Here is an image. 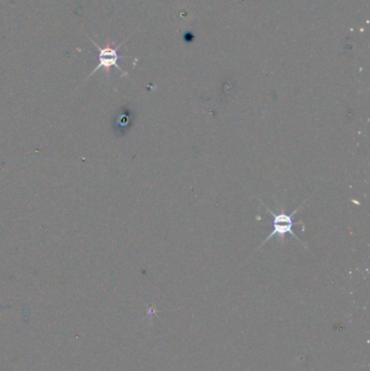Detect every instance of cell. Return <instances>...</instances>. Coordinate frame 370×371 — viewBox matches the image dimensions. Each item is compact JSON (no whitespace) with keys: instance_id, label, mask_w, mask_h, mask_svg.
<instances>
[{"instance_id":"6da1fadb","label":"cell","mask_w":370,"mask_h":371,"mask_svg":"<svg viewBox=\"0 0 370 371\" xmlns=\"http://www.w3.org/2000/svg\"><path fill=\"white\" fill-rule=\"evenodd\" d=\"M266 209L268 210L269 214L273 217V221H271V233H269L268 237L264 240V243L261 245V247H262L264 243H266L268 240H271V238L275 237V236H278V237H285V235L293 236V238L301 241V240L298 238V236L295 235V231H293V226L299 224V223L295 221V216L298 211L301 209V206H298L297 210L293 211V212L290 213V214L285 213V211H281V213H275L269 210V208H267V206Z\"/></svg>"},{"instance_id":"7a4b0ae2","label":"cell","mask_w":370,"mask_h":371,"mask_svg":"<svg viewBox=\"0 0 370 371\" xmlns=\"http://www.w3.org/2000/svg\"><path fill=\"white\" fill-rule=\"evenodd\" d=\"M89 40L90 42L92 43V45H94V46L98 49V51H99V55H98L99 63H98V65L94 67V71L86 77L85 81L84 82L87 81V79H90L97 71H99V70L102 69H104V71H106L107 75L109 77V75H110L111 67H116V69H118L119 71L122 72V73L126 74L122 69H121L120 65H118V61L120 60V55H119L118 51L119 49L121 48V46L124 44V42L121 43L118 46L113 47L111 46L110 40H108L107 46L102 48L99 45H97V43H94L92 38H89Z\"/></svg>"}]
</instances>
